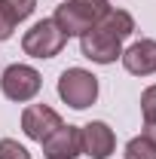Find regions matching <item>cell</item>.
Returning <instances> with one entry per match:
<instances>
[{
	"label": "cell",
	"mask_w": 156,
	"mask_h": 159,
	"mask_svg": "<svg viewBox=\"0 0 156 159\" xmlns=\"http://www.w3.org/2000/svg\"><path fill=\"white\" fill-rule=\"evenodd\" d=\"M83 132V153L92 159H107L113 153V147H117V138H113V129L107 125V122H89V125H83L80 129Z\"/></svg>",
	"instance_id": "8"
},
{
	"label": "cell",
	"mask_w": 156,
	"mask_h": 159,
	"mask_svg": "<svg viewBox=\"0 0 156 159\" xmlns=\"http://www.w3.org/2000/svg\"><path fill=\"white\" fill-rule=\"evenodd\" d=\"M58 125H61V116L52 107H46V104H31L21 113V129H25V135L31 141H43L46 135H52Z\"/></svg>",
	"instance_id": "7"
},
{
	"label": "cell",
	"mask_w": 156,
	"mask_h": 159,
	"mask_svg": "<svg viewBox=\"0 0 156 159\" xmlns=\"http://www.w3.org/2000/svg\"><path fill=\"white\" fill-rule=\"evenodd\" d=\"M107 12H110V3L107 0H64L55 9L52 21L64 31V37H83Z\"/></svg>",
	"instance_id": "1"
},
{
	"label": "cell",
	"mask_w": 156,
	"mask_h": 159,
	"mask_svg": "<svg viewBox=\"0 0 156 159\" xmlns=\"http://www.w3.org/2000/svg\"><path fill=\"white\" fill-rule=\"evenodd\" d=\"M126 159H156V144L147 135H138L126 144Z\"/></svg>",
	"instance_id": "11"
},
{
	"label": "cell",
	"mask_w": 156,
	"mask_h": 159,
	"mask_svg": "<svg viewBox=\"0 0 156 159\" xmlns=\"http://www.w3.org/2000/svg\"><path fill=\"white\" fill-rule=\"evenodd\" d=\"M64 43H67L64 31H61L52 19H43V21H37L31 31H25L21 49H25V55H31V58H55L61 49H64Z\"/></svg>",
	"instance_id": "2"
},
{
	"label": "cell",
	"mask_w": 156,
	"mask_h": 159,
	"mask_svg": "<svg viewBox=\"0 0 156 159\" xmlns=\"http://www.w3.org/2000/svg\"><path fill=\"white\" fill-rule=\"evenodd\" d=\"M16 25H19V21L12 19V16L6 12V6L0 3V43H3V40H9V37H12V31H16Z\"/></svg>",
	"instance_id": "15"
},
{
	"label": "cell",
	"mask_w": 156,
	"mask_h": 159,
	"mask_svg": "<svg viewBox=\"0 0 156 159\" xmlns=\"http://www.w3.org/2000/svg\"><path fill=\"white\" fill-rule=\"evenodd\" d=\"M98 28H104L107 34H113L117 40H126L135 34V19L126 12V9H110L104 19L98 21Z\"/></svg>",
	"instance_id": "10"
},
{
	"label": "cell",
	"mask_w": 156,
	"mask_h": 159,
	"mask_svg": "<svg viewBox=\"0 0 156 159\" xmlns=\"http://www.w3.org/2000/svg\"><path fill=\"white\" fill-rule=\"evenodd\" d=\"M122 67L135 77H150L156 74V40H138L132 43L122 55Z\"/></svg>",
	"instance_id": "9"
},
{
	"label": "cell",
	"mask_w": 156,
	"mask_h": 159,
	"mask_svg": "<svg viewBox=\"0 0 156 159\" xmlns=\"http://www.w3.org/2000/svg\"><path fill=\"white\" fill-rule=\"evenodd\" d=\"M144 135L156 144V122H144Z\"/></svg>",
	"instance_id": "16"
},
{
	"label": "cell",
	"mask_w": 156,
	"mask_h": 159,
	"mask_svg": "<svg viewBox=\"0 0 156 159\" xmlns=\"http://www.w3.org/2000/svg\"><path fill=\"white\" fill-rule=\"evenodd\" d=\"M141 113H144V122H156V86L144 89V95H141Z\"/></svg>",
	"instance_id": "14"
},
{
	"label": "cell",
	"mask_w": 156,
	"mask_h": 159,
	"mask_svg": "<svg viewBox=\"0 0 156 159\" xmlns=\"http://www.w3.org/2000/svg\"><path fill=\"white\" fill-rule=\"evenodd\" d=\"M40 74L34 67H28V64H9L6 70H3V77H0V89H3V95L9 101H31L34 95L40 92Z\"/></svg>",
	"instance_id": "4"
},
{
	"label": "cell",
	"mask_w": 156,
	"mask_h": 159,
	"mask_svg": "<svg viewBox=\"0 0 156 159\" xmlns=\"http://www.w3.org/2000/svg\"><path fill=\"white\" fill-rule=\"evenodd\" d=\"M43 144V156L46 159H74L83 153V132L77 125H64L61 122L52 135L40 141Z\"/></svg>",
	"instance_id": "6"
},
{
	"label": "cell",
	"mask_w": 156,
	"mask_h": 159,
	"mask_svg": "<svg viewBox=\"0 0 156 159\" xmlns=\"http://www.w3.org/2000/svg\"><path fill=\"white\" fill-rule=\"evenodd\" d=\"M0 3L6 6V12H9L16 21H25L31 12H34V6H37V0H0Z\"/></svg>",
	"instance_id": "12"
},
{
	"label": "cell",
	"mask_w": 156,
	"mask_h": 159,
	"mask_svg": "<svg viewBox=\"0 0 156 159\" xmlns=\"http://www.w3.org/2000/svg\"><path fill=\"white\" fill-rule=\"evenodd\" d=\"M58 95L74 110H86L98 98V80L89 70H83V67H67L58 77Z\"/></svg>",
	"instance_id": "3"
},
{
	"label": "cell",
	"mask_w": 156,
	"mask_h": 159,
	"mask_svg": "<svg viewBox=\"0 0 156 159\" xmlns=\"http://www.w3.org/2000/svg\"><path fill=\"white\" fill-rule=\"evenodd\" d=\"M80 49H83L86 58L95 61V64H113L122 55V40H117L113 34H107L104 28L95 25L92 31H86L80 37Z\"/></svg>",
	"instance_id": "5"
},
{
	"label": "cell",
	"mask_w": 156,
	"mask_h": 159,
	"mask_svg": "<svg viewBox=\"0 0 156 159\" xmlns=\"http://www.w3.org/2000/svg\"><path fill=\"white\" fill-rule=\"evenodd\" d=\"M0 159H31V153L21 147L19 141L3 138V141H0Z\"/></svg>",
	"instance_id": "13"
}]
</instances>
